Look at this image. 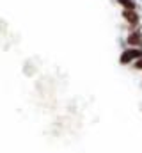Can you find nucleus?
<instances>
[{"label": "nucleus", "instance_id": "3", "mask_svg": "<svg viewBox=\"0 0 142 153\" xmlns=\"http://www.w3.org/2000/svg\"><path fill=\"white\" fill-rule=\"evenodd\" d=\"M124 45L132 46V48H142V29L141 27L128 32V36L124 39Z\"/></svg>", "mask_w": 142, "mask_h": 153}, {"label": "nucleus", "instance_id": "1", "mask_svg": "<svg viewBox=\"0 0 142 153\" xmlns=\"http://www.w3.org/2000/svg\"><path fill=\"white\" fill-rule=\"evenodd\" d=\"M142 59V48H132V46H126L121 55H119V64L121 66H132L135 61Z\"/></svg>", "mask_w": 142, "mask_h": 153}, {"label": "nucleus", "instance_id": "5", "mask_svg": "<svg viewBox=\"0 0 142 153\" xmlns=\"http://www.w3.org/2000/svg\"><path fill=\"white\" fill-rule=\"evenodd\" d=\"M132 70H135V71H142V59L135 61V62L132 64Z\"/></svg>", "mask_w": 142, "mask_h": 153}, {"label": "nucleus", "instance_id": "4", "mask_svg": "<svg viewBox=\"0 0 142 153\" xmlns=\"http://www.w3.org/2000/svg\"><path fill=\"white\" fill-rule=\"evenodd\" d=\"M115 2L126 11H137L139 7V0H115Z\"/></svg>", "mask_w": 142, "mask_h": 153}, {"label": "nucleus", "instance_id": "2", "mask_svg": "<svg viewBox=\"0 0 142 153\" xmlns=\"http://www.w3.org/2000/svg\"><path fill=\"white\" fill-rule=\"evenodd\" d=\"M121 16H123V20L128 23L130 30H133V29H139V27H141L142 16H141V13H139V11H126V9H123Z\"/></svg>", "mask_w": 142, "mask_h": 153}]
</instances>
